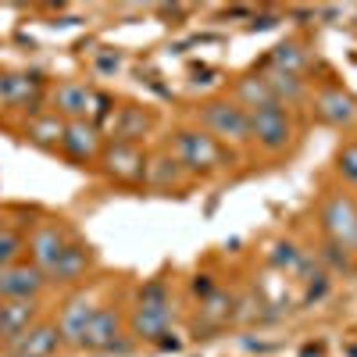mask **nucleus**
<instances>
[{"instance_id": "f257e3e1", "label": "nucleus", "mask_w": 357, "mask_h": 357, "mask_svg": "<svg viewBox=\"0 0 357 357\" xmlns=\"http://www.w3.org/2000/svg\"><path fill=\"white\" fill-rule=\"evenodd\" d=\"M172 318H175V307H172V289L165 279L143 282L132 296V307L126 311L129 336L136 343H158L161 336H168Z\"/></svg>"}, {"instance_id": "f03ea898", "label": "nucleus", "mask_w": 357, "mask_h": 357, "mask_svg": "<svg viewBox=\"0 0 357 357\" xmlns=\"http://www.w3.org/2000/svg\"><path fill=\"white\" fill-rule=\"evenodd\" d=\"M75 347L86 354H111V357L136 350V340L129 336V325H126V311H118L114 304L97 307Z\"/></svg>"}, {"instance_id": "7ed1b4c3", "label": "nucleus", "mask_w": 357, "mask_h": 357, "mask_svg": "<svg viewBox=\"0 0 357 357\" xmlns=\"http://www.w3.org/2000/svg\"><path fill=\"white\" fill-rule=\"evenodd\" d=\"M172 154L190 175H215L225 161V146L200 126H183L172 132Z\"/></svg>"}, {"instance_id": "20e7f679", "label": "nucleus", "mask_w": 357, "mask_h": 357, "mask_svg": "<svg viewBox=\"0 0 357 357\" xmlns=\"http://www.w3.org/2000/svg\"><path fill=\"white\" fill-rule=\"evenodd\" d=\"M200 129L211 132L222 146H247L250 143V114L232 97H211L200 104Z\"/></svg>"}, {"instance_id": "39448f33", "label": "nucleus", "mask_w": 357, "mask_h": 357, "mask_svg": "<svg viewBox=\"0 0 357 357\" xmlns=\"http://www.w3.org/2000/svg\"><path fill=\"white\" fill-rule=\"evenodd\" d=\"M318 222L329 236V243L343 247L347 254L357 257V200L343 190H325L318 204Z\"/></svg>"}, {"instance_id": "423d86ee", "label": "nucleus", "mask_w": 357, "mask_h": 357, "mask_svg": "<svg viewBox=\"0 0 357 357\" xmlns=\"http://www.w3.org/2000/svg\"><path fill=\"white\" fill-rule=\"evenodd\" d=\"M250 114V143L264 154H282L286 146L293 143L296 136V126H293V114L279 104H264L257 111H247Z\"/></svg>"}, {"instance_id": "0eeeda50", "label": "nucleus", "mask_w": 357, "mask_h": 357, "mask_svg": "<svg viewBox=\"0 0 357 357\" xmlns=\"http://www.w3.org/2000/svg\"><path fill=\"white\" fill-rule=\"evenodd\" d=\"M54 114H65L68 122H86L89 114L104 118L107 114V97H100L93 86L68 79V82H61L54 89Z\"/></svg>"}, {"instance_id": "6e6552de", "label": "nucleus", "mask_w": 357, "mask_h": 357, "mask_svg": "<svg viewBox=\"0 0 357 357\" xmlns=\"http://www.w3.org/2000/svg\"><path fill=\"white\" fill-rule=\"evenodd\" d=\"M47 275L33 261H18L0 268V304L4 301H40L43 289H47Z\"/></svg>"}, {"instance_id": "1a4fd4ad", "label": "nucleus", "mask_w": 357, "mask_h": 357, "mask_svg": "<svg viewBox=\"0 0 357 357\" xmlns=\"http://www.w3.org/2000/svg\"><path fill=\"white\" fill-rule=\"evenodd\" d=\"M314 114L329 129H354L357 126V97L343 86H321L314 93Z\"/></svg>"}, {"instance_id": "9d476101", "label": "nucleus", "mask_w": 357, "mask_h": 357, "mask_svg": "<svg viewBox=\"0 0 357 357\" xmlns=\"http://www.w3.org/2000/svg\"><path fill=\"white\" fill-rule=\"evenodd\" d=\"M72 243V232L65 225L57 222H40L33 229V236H29V261H33L40 272L47 275L50 268L57 264V257L65 254V247Z\"/></svg>"}, {"instance_id": "9b49d317", "label": "nucleus", "mask_w": 357, "mask_h": 357, "mask_svg": "<svg viewBox=\"0 0 357 357\" xmlns=\"http://www.w3.org/2000/svg\"><path fill=\"white\" fill-rule=\"evenodd\" d=\"M100 154H104V172L111 178H118V183H139V178H146V158L136 143L114 139Z\"/></svg>"}, {"instance_id": "f8f14e48", "label": "nucleus", "mask_w": 357, "mask_h": 357, "mask_svg": "<svg viewBox=\"0 0 357 357\" xmlns=\"http://www.w3.org/2000/svg\"><path fill=\"white\" fill-rule=\"evenodd\" d=\"M43 307L40 301H4L0 304V340H4V347H11L15 340H22L29 329H33L40 318Z\"/></svg>"}, {"instance_id": "ddd939ff", "label": "nucleus", "mask_w": 357, "mask_h": 357, "mask_svg": "<svg viewBox=\"0 0 357 357\" xmlns=\"http://www.w3.org/2000/svg\"><path fill=\"white\" fill-rule=\"evenodd\" d=\"M61 347H65V336H61V329H57V321H36L22 340H15L8 347V354H18V357H54Z\"/></svg>"}, {"instance_id": "4468645a", "label": "nucleus", "mask_w": 357, "mask_h": 357, "mask_svg": "<svg viewBox=\"0 0 357 357\" xmlns=\"http://www.w3.org/2000/svg\"><path fill=\"white\" fill-rule=\"evenodd\" d=\"M89 268H93V250H89L82 240H75L72 236V243L65 247V254L57 257V264L47 272V282H57V286H72L79 282Z\"/></svg>"}, {"instance_id": "2eb2a0df", "label": "nucleus", "mask_w": 357, "mask_h": 357, "mask_svg": "<svg viewBox=\"0 0 357 357\" xmlns=\"http://www.w3.org/2000/svg\"><path fill=\"white\" fill-rule=\"evenodd\" d=\"M61 151L72 158V161H93L100 158V132L93 122H65V139H61Z\"/></svg>"}, {"instance_id": "dca6fc26", "label": "nucleus", "mask_w": 357, "mask_h": 357, "mask_svg": "<svg viewBox=\"0 0 357 357\" xmlns=\"http://www.w3.org/2000/svg\"><path fill=\"white\" fill-rule=\"evenodd\" d=\"M268 89H272V100L279 107H293V104H304L307 100V79L304 75H293V72H279V68H264L261 72Z\"/></svg>"}, {"instance_id": "f3484780", "label": "nucleus", "mask_w": 357, "mask_h": 357, "mask_svg": "<svg viewBox=\"0 0 357 357\" xmlns=\"http://www.w3.org/2000/svg\"><path fill=\"white\" fill-rule=\"evenodd\" d=\"M190 178V172L178 165V158L172 151H161L146 161V183L158 186V190H178Z\"/></svg>"}, {"instance_id": "a211bd4d", "label": "nucleus", "mask_w": 357, "mask_h": 357, "mask_svg": "<svg viewBox=\"0 0 357 357\" xmlns=\"http://www.w3.org/2000/svg\"><path fill=\"white\" fill-rule=\"evenodd\" d=\"M40 93H43V79H40V75H25V72L11 75V72H8L4 104H11V107H25V111H36Z\"/></svg>"}, {"instance_id": "6ab92c4d", "label": "nucleus", "mask_w": 357, "mask_h": 357, "mask_svg": "<svg viewBox=\"0 0 357 357\" xmlns=\"http://www.w3.org/2000/svg\"><path fill=\"white\" fill-rule=\"evenodd\" d=\"M232 100L240 104L243 111H257V107H264V104H275V100H272V89H268V82H264L261 72H250V75H243V79H236Z\"/></svg>"}, {"instance_id": "aec40b11", "label": "nucleus", "mask_w": 357, "mask_h": 357, "mask_svg": "<svg viewBox=\"0 0 357 357\" xmlns=\"http://www.w3.org/2000/svg\"><path fill=\"white\" fill-rule=\"evenodd\" d=\"M25 139L43 146V151H54V146H61V139H65V118L54 114V111L50 114H36L33 122L25 126Z\"/></svg>"}, {"instance_id": "412c9836", "label": "nucleus", "mask_w": 357, "mask_h": 357, "mask_svg": "<svg viewBox=\"0 0 357 357\" xmlns=\"http://www.w3.org/2000/svg\"><path fill=\"white\" fill-rule=\"evenodd\" d=\"M93 311H97V304L86 301V296L72 301V304L61 311V318H57V329H61L65 343H79V336H82V329L89 325V318H93Z\"/></svg>"}, {"instance_id": "4be33fe9", "label": "nucleus", "mask_w": 357, "mask_h": 357, "mask_svg": "<svg viewBox=\"0 0 357 357\" xmlns=\"http://www.w3.org/2000/svg\"><path fill=\"white\" fill-rule=\"evenodd\" d=\"M307 50L301 40H282L272 54H268V68H279V72H293V75H304L307 68Z\"/></svg>"}, {"instance_id": "5701e85b", "label": "nucleus", "mask_w": 357, "mask_h": 357, "mask_svg": "<svg viewBox=\"0 0 357 357\" xmlns=\"http://www.w3.org/2000/svg\"><path fill=\"white\" fill-rule=\"evenodd\" d=\"M146 129H151V114H146L143 107H136V104L122 107V111H118V118H114V136L122 139V143H136Z\"/></svg>"}, {"instance_id": "b1692460", "label": "nucleus", "mask_w": 357, "mask_h": 357, "mask_svg": "<svg viewBox=\"0 0 357 357\" xmlns=\"http://www.w3.org/2000/svg\"><path fill=\"white\" fill-rule=\"evenodd\" d=\"M22 254H25V236L15 229H0V268L18 264Z\"/></svg>"}, {"instance_id": "393cba45", "label": "nucleus", "mask_w": 357, "mask_h": 357, "mask_svg": "<svg viewBox=\"0 0 357 357\" xmlns=\"http://www.w3.org/2000/svg\"><path fill=\"white\" fill-rule=\"evenodd\" d=\"M336 175L357 190V143H343L336 151Z\"/></svg>"}, {"instance_id": "a878e982", "label": "nucleus", "mask_w": 357, "mask_h": 357, "mask_svg": "<svg viewBox=\"0 0 357 357\" xmlns=\"http://www.w3.org/2000/svg\"><path fill=\"white\" fill-rule=\"evenodd\" d=\"M321 261H325V264H333L336 272H343V275H350L354 268H357L354 254H347V250H343V247H336V243H325V250H321Z\"/></svg>"}, {"instance_id": "bb28decb", "label": "nucleus", "mask_w": 357, "mask_h": 357, "mask_svg": "<svg viewBox=\"0 0 357 357\" xmlns=\"http://www.w3.org/2000/svg\"><path fill=\"white\" fill-rule=\"evenodd\" d=\"M93 68H97V75H114L118 68H122V54H97L93 57Z\"/></svg>"}, {"instance_id": "cd10ccee", "label": "nucleus", "mask_w": 357, "mask_h": 357, "mask_svg": "<svg viewBox=\"0 0 357 357\" xmlns=\"http://www.w3.org/2000/svg\"><path fill=\"white\" fill-rule=\"evenodd\" d=\"M0 229H8V222H4V211H0Z\"/></svg>"}, {"instance_id": "c85d7f7f", "label": "nucleus", "mask_w": 357, "mask_h": 357, "mask_svg": "<svg viewBox=\"0 0 357 357\" xmlns=\"http://www.w3.org/2000/svg\"><path fill=\"white\" fill-rule=\"evenodd\" d=\"M89 357H111V354H89Z\"/></svg>"}, {"instance_id": "c756f323", "label": "nucleus", "mask_w": 357, "mask_h": 357, "mask_svg": "<svg viewBox=\"0 0 357 357\" xmlns=\"http://www.w3.org/2000/svg\"><path fill=\"white\" fill-rule=\"evenodd\" d=\"M8 357H18V354H8Z\"/></svg>"}]
</instances>
